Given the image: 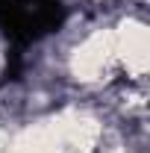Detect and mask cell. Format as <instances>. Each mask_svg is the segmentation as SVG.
<instances>
[{
  "instance_id": "cell-1",
  "label": "cell",
  "mask_w": 150,
  "mask_h": 153,
  "mask_svg": "<svg viewBox=\"0 0 150 153\" xmlns=\"http://www.w3.org/2000/svg\"><path fill=\"white\" fill-rule=\"evenodd\" d=\"M62 0H0V27L15 44H30L56 30Z\"/></svg>"
}]
</instances>
